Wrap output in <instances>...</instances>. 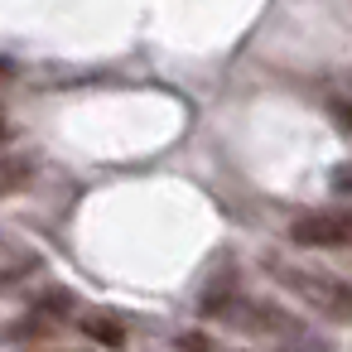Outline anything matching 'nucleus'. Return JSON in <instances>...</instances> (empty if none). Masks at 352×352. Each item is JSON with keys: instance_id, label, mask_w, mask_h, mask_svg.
I'll use <instances>...</instances> for the list:
<instances>
[{"instance_id": "1", "label": "nucleus", "mask_w": 352, "mask_h": 352, "mask_svg": "<svg viewBox=\"0 0 352 352\" xmlns=\"http://www.w3.org/2000/svg\"><path fill=\"white\" fill-rule=\"evenodd\" d=\"M270 275H275L280 289H289V294H294L299 304H309L318 318H328V323H352V280L328 275V270H314V265H285V261H275Z\"/></svg>"}, {"instance_id": "2", "label": "nucleus", "mask_w": 352, "mask_h": 352, "mask_svg": "<svg viewBox=\"0 0 352 352\" xmlns=\"http://www.w3.org/2000/svg\"><path fill=\"white\" fill-rule=\"evenodd\" d=\"M232 304H236V299H232ZM222 314H227V323H236V328H246V333H265V338H275V342L304 333V323H299L294 314H285V309H275V304H265V299H241L236 309H222Z\"/></svg>"}, {"instance_id": "3", "label": "nucleus", "mask_w": 352, "mask_h": 352, "mask_svg": "<svg viewBox=\"0 0 352 352\" xmlns=\"http://www.w3.org/2000/svg\"><path fill=\"white\" fill-rule=\"evenodd\" d=\"M289 241L299 246H352V208H323L289 227Z\"/></svg>"}, {"instance_id": "4", "label": "nucleus", "mask_w": 352, "mask_h": 352, "mask_svg": "<svg viewBox=\"0 0 352 352\" xmlns=\"http://www.w3.org/2000/svg\"><path fill=\"white\" fill-rule=\"evenodd\" d=\"M78 328H82L92 342H102V347H121V342H126V328H121V318H111V314H78Z\"/></svg>"}, {"instance_id": "5", "label": "nucleus", "mask_w": 352, "mask_h": 352, "mask_svg": "<svg viewBox=\"0 0 352 352\" xmlns=\"http://www.w3.org/2000/svg\"><path fill=\"white\" fill-rule=\"evenodd\" d=\"M34 184V164L20 160V155H0V198H10V193H25Z\"/></svg>"}, {"instance_id": "6", "label": "nucleus", "mask_w": 352, "mask_h": 352, "mask_svg": "<svg viewBox=\"0 0 352 352\" xmlns=\"http://www.w3.org/2000/svg\"><path fill=\"white\" fill-rule=\"evenodd\" d=\"M280 352H333V347H328L323 338H314V333L304 328V333H294V338H285V342H280Z\"/></svg>"}, {"instance_id": "7", "label": "nucleus", "mask_w": 352, "mask_h": 352, "mask_svg": "<svg viewBox=\"0 0 352 352\" xmlns=\"http://www.w3.org/2000/svg\"><path fill=\"white\" fill-rule=\"evenodd\" d=\"M328 184H333V193H352V160H342V164L328 174Z\"/></svg>"}, {"instance_id": "8", "label": "nucleus", "mask_w": 352, "mask_h": 352, "mask_svg": "<svg viewBox=\"0 0 352 352\" xmlns=\"http://www.w3.org/2000/svg\"><path fill=\"white\" fill-rule=\"evenodd\" d=\"M179 352H212V342L203 333H179Z\"/></svg>"}, {"instance_id": "9", "label": "nucleus", "mask_w": 352, "mask_h": 352, "mask_svg": "<svg viewBox=\"0 0 352 352\" xmlns=\"http://www.w3.org/2000/svg\"><path fill=\"white\" fill-rule=\"evenodd\" d=\"M333 116H338V126L352 131V102H333Z\"/></svg>"}, {"instance_id": "10", "label": "nucleus", "mask_w": 352, "mask_h": 352, "mask_svg": "<svg viewBox=\"0 0 352 352\" xmlns=\"http://www.w3.org/2000/svg\"><path fill=\"white\" fill-rule=\"evenodd\" d=\"M0 78H15V63H10L6 54H0Z\"/></svg>"}, {"instance_id": "11", "label": "nucleus", "mask_w": 352, "mask_h": 352, "mask_svg": "<svg viewBox=\"0 0 352 352\" xmlns=\"http://www.w3.org/2000/svg\"><path fill=\"white\" fill-rule=\"evenodd\" d=\"M6 135H10V131H6V116H0V140H6Z\"/></svg>"}, {"instance_id": "12", "label": "nucleus", "mask_w": 352, "mask_h": 352, "mask_svg": "<svg viewBox=\"0 0 352 352\" xmlns=\"http://www.w3.org/2000/svg\"><path fill=\"white\" fill-rule=\"evenodd\" d=\"M44 352H54V347H44Z\"/></svg>"}]
</instances>
